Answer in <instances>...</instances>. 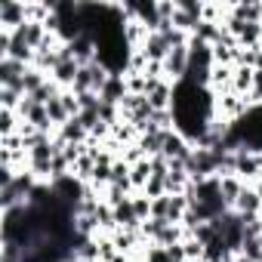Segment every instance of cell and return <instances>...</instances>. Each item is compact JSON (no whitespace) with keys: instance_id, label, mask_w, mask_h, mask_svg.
Segmentation results:
<instances>
[{"instance_id":"8fae6325","label":"cell","mask_w":262,"mask_h":262,"mask_svg":"<svg viewBox=\"0 0 262 262\" xmlns=\"http://www.w3.org/2000/svg\"><path fill=\"white\" fill-rule=\"evenodd\" d=\"M253 80H256V71L250 65H234V77H231V90L244 99H250L253 93Z\"/></svg>"},{"instance_id":"ba28073f","label":"cell","mask_w":262,"mask_h":262,"mask_svg":"<svg viewBox=\"0 0 262 262\" xmlns=\"http://www.w3.org/2000/svg\"><path fill=\"white\" fill-rule=\"evenodd\" d=\"M31 65L25 62H16V59H0V86H13V90H22V77Z\"/></svg>"},{"instance_id":"52a82bcc","label":"cell","mask_w":262,"mask_h":262,"mask_svg":"<svg viewBox=\"0 0 262 262\" xmlns=\"http://www.w3.org/2000/svg\"><path fill=\"white\" fill-rule=\"evenodd\" d=\"M56 139H59L62 145H86V142H90V129L80 123V117H71L65 126L56 129Z\"/></svg>"},{"instance_id":"8992f818","label":"cell","mask_w":262,"mask_h":262,"mask_svg":"<svg viewBox=\"0 0 262 262\" xmlns=\"http://www.w3.org/2000/svg\"><path fill=\"white\" fill-rule=\"evenodd\" d=\"M68 53H71V59H74L77 65L96 62V37H93L90 31H83L80 37H74V40L68 43Z\"/></svg>"},{"instance_id":"2e32d148","label":"cell","mask_w":262,"mask_h":262,"mask_svg":"<svg viewBox=\"0 0 262 262\" xmlns=\"http://www.w3.org/2000/svg\"><path fill=\"white\" fill-rule=\"evenodd\" d=\"M47 80H50V74H43V71H37V68H28L25 77H22V93H25V96H34Z\"/></svg>"},{"instance_id":"5bb4252c","label":"cell","mask_w":262,"mask_h":262,"mask_svg":"<svg viewBox=\"0 0 262 262\" xmlns=\"http://www.w3.org/2000/svg\"><path fill=\"white\" fill-rule=\"evenodd\" d=\"M155 176V170H151V158H145V161H139V164H133L129 167V182H133V191L139 194V191H145V185H148V179Z\"/></svg>"},{"instance_id":"ac0fdd59","label":"cell","mask_w":262,"mask_h":262,"mask_svg":"<svg viewBox=\"0 0 262 262\" xmlns=\"http://www.w3.org/2000/svg\"><path fill=\"white\" fill-rule=\"evenodd\" d=\"M170 210H173V198H170V194L151 201V219H164V222H170Z\"/></svg>"},{"instance_id":"5b68a950","label":"cell","mask_w":262,"mask_h":262,"mask_svg":"<svg viewBox=\"0 0 262 262\" xmlns=\"http://www.w3.org/2000/svg\"><path fill=\"white\" fill-rule=\"evenodd\" d=\"M170 40H167V34L164 31H148V37H145V43H142V53H145V59L148 62H155V65H164V59L170 56Z\"/></svg>"},{"instance_id":"9c48e42d","label":"cell","mask_w":262,"mask_h":262,"mask_svg":"<svg viewBox=\"0 0 262 262\" xmlns=\"http://www.w3.org/2000/svg\"><path fill=\"white\" fill-rule=\"evenodd\" d=\"M234 213H237V216H259V213H262V194H259L256 185H247V188H244V194H241L237 204H234Z\"/></svg>"},{"instance_id":"4fadbf2b","label":"cell","mask_w":262,"mask_h":262,"mask_svg":"<svg viewBox=\"0 0 262 262\" xmlns=\"http://www.w3.org/2000/svg\"><path fill=\"white\" fill-rule=\"evenodd\" d=\"M164 136H167V129H148L145 136H139V148L145 151V158H158L164 151Z\"/></svg>"},{"instance_id":"cb8c5ba5","label":"cell","mask_w":262,"mask_h":262,"mask_svg":"<svg viewBox=\"0 0 262 262\" xmlns=\"http://www.w3.org/2000/svg\"><path fill=\"white\" fill-rule=\"evenodd\" d=\"M90 262H99V259H90Z\"/></svg>"},{"instance_id":"603a6c76","label":"cell","mask_w":262,"mask_h":262,"mask_svg":"<svg viewBox=\"0 0 262 262\" xmlns=\"http://www.w3.org/2000/svg\"><path fill=\"white\" fill-rule=\"evenodd\" d=\"M62 105H65V111H68L71 117H77V114H80V105H77V96H74L71 90H62Z\"/></svg>"},{"instance_id":"7a4b0ae2","label":"cell","mask_w":262,"mask_h":262,"mask_svg":"<svg viewBox=\"0 0 262 262\" xmlns=\"http://www.w3.org/2000/svg\"><path fill=\"white\" fill-rule=\"evenodd\" d=\"M28 22L25 0H0V31H16Z\"/></svg>"},{"instance_id":"30bf717a","label":"cell","mask_w":262,"mask_h":262,"mask_svg":"<svg viewBox=\"0 0 262 262\" xmlns=\"http://www.w3.org/2000/svg\"><path fill=\"white\" fill-rule=\"evenodd\" d=\"M244 188H247V182L241 176H234V173L231 176H219V191H222V201H225L228 210H234V204L244 194Z\"/></svg>"},{"instance_id":"d6986e66","label":"cell","mask_w":262,"mask_h":262,"mask_svg":"<svg viewBox=\"0 0 262 262\" xmlns=\"http://www.w3.org/2000/svg\"><path fill=\"white\" fill-rule=\"evenodd\" d=\"M142 194L151 198V201H155V198H164V194H167V176H158V173H155V176L148 179V185H145Z\"/></svg>"},{"instance_id":"7c38bea8","label":"cell","mask_w":262,"mask_h":262,"mask_svg":"<svg viewBox=\"0 0 262 262\" xmlns=\"http://www.w3.org/2000/svg\"><path fill=\"white\" fill-rule=\"evenodd\" d=\"M102 102H111V105H120L123 102V96H126V80H123V74H111L108 77V83L102 86Z\"/></svg>"},{"instance_id":"e0dca14e","label":"cell","mask_w":262,"mask_h":262,"mask_svg":"<svg viewBox=\"0 0 262 262\" xmlns=\"http://www.w3.org/2000/svg\"><path fill=\"white\" fill-rule=\"evenodd\" d=\"M25 93L22 90H13V86H0V108H7V111H19Z\"/></svg>"},{"instance_id":"7402d4cb","label":"cell","mask_w":262,"mask_h":262,"mask_svg":"<svg viewBox=\"0 0 262 262\" xmlns=\"http://www.w3.org/2000/svg\"><path fill=\"white\" fill-rule=\"evenodd\" d=\"M244 237H262V216H241Z\"/></svg>"},{"instance_id":"6da1fadb","label":"cell","mask_w":262,"mask_h":262,"mask_svg":"<svg viewBox=\"0 0 262 262\" xmlns=\"http://www.w3.org/2000/svg\"><path fill=\"white\" fill-rule=\"evenodd\" d=\"M234 176H241L247 185H256L262 179V151H234Z\"/></svg>"},{"instance_id":"ffe728a7","label":"cell","mask_w":262,"mask_h":262,"mask_svg":"<svg viewBox=\"0 0 262 262\" xmlns=\"http://www.w3.org/2000/svg\"><path fill=\"white\" fill-rule=\"evenodd\" d=\"M133 210H136V219L139 222H148L151 219V198H145L142 191L133 194Z\"/></svg>"},{"instance_id":"277c9868","label":"cell","mask_w":262,"mask_h":262,"mask_svg":"<svg viewBox=\"0 0 262 262\" xmlns=\"http://www.w3.org/2000/svg\"><path fill=\"white\" fill-rule=\"evenodd\" d=\"M173 93H176V83H170L167 77H148L145 99L151 102L155 111H167V108H173Z\"/></svg>"},{"instance_id":"9a60e30c","label":"cell","mask_w":262,"mask_h":262,"mask_svg":"<svg viewBox=\"0 0 262 262\" xmlns=\"http://www.w3.org/2000/svg\"><path fill=\"white\" fill-rule=\"evenodd\" d=\"M231 16L241 19V22H262V4H253V0H247V4H231Z\"/></svg>"},{"instance_id":"44dd1931","label":"cell","mask_w":262,"mask_h":262,"mask_svg":"<svg viewBox=\"0 0 262 262\" xmlns=\"http://www.w3.org/2000/svg\"><path fill=\"white\" fill-rule=\"evenodd\" d=\"M241 253H244L247 259H256V262H262V237H244V244H241Z\"/></svg>"},{"instance_id":"3957f363","label":"cell","mask_w":262,"mask_h":262,"mask_svg":"<svg viewBox=\"0 0 262 262\" xmlns=\"http://www.w3.org/2000/svg\"><path fill=\"white\" fill-rule=\"evenodd\" d=\"M188 68H191V50H188V47H176V50H170V56L164 59V77H167L170 83L185 80Z\"/></svg>"}]
</instances>
